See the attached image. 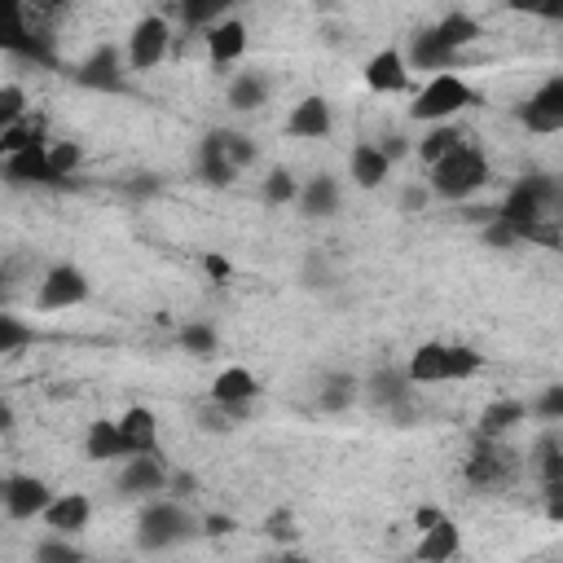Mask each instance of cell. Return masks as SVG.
Listing matches in <instances>:
<instances>
[{
    "label": "cell",
    "mask_w": 563,
    "mask_h": 563,
    "mask_svg": "<svg viewBox=\"0 0 563 563\" xmlns=\"http://www.w3.org/2000/svg\"><path fill=\"white\" fill-rule=\"evenodd\" d=\"M401 207H405V211H423V207H427V189L409 185V189H405V198H401Z\"/></svg>",
    "instance_id": "cell-46"
},
{
    "label": "cell",
    "mask_w": 563,
    "mask_h": 563,
    "mask_svg": "<svg viewBox=\"0 0 563 563\" xmlns=\"http://www.w3.org/2000/svg\"><path fill=\"white\" fill-rule=\"evenodd\" d=\"M168 485H172V489H176V493H181V498H189V493H194V489H198V485H194V476H185V472H176V476H172V480H168Z\"/></svg>",
    "instance_id": "cell-48"
},
{
    "label": "cell",
    "mask_w": 563,
    "mask_h": 563,
    "mask_svg": "<svg viewBox=\"0 0 563 563\" xmlns=\"http://www.w3.org/2000/svg\"><path fill=\"white\" fill-rule=\"evenodd\" d=\"M458 146H467V137H463L458 128H444V124H440V128H431V133L423 137V163L431 168V163H440L444 155H454Z\"/></svg>",
    "instance_id": "cell-31"
},
{
    "label": "cell",
    "mask_w": 563,
    "mask_h": 563,
    "mask_svg": "<svg viewBox=\"0 0 563 563\" xmlns=\"http://www.w3.org/2000/svg\"><path fill=\"white\" fill-rule=\"evenodd\" d=\"M84 299H88V278H84L79 269L58 265V269L45 273V282H40V308H45V313L75 308V304H84Z\"/></svg>",
    "instance_id": "cell-8"
},
{
    "label": "cell",
    "mask_w": 563,
    "mask_h": 563,
    "mask_svg": "<svg viewBox=\"0 0 563 563\" xmlns=\"http://www.w3.org/2000/svg\"><path fill=\"white\" fill-rule=\"evenodd\" d=\"M366 84H370L375 93H405V84H409V62H405L396 49H383V53L370 58Z\"/></svg>",
    "instance_id": "cell-15"
},
{
    "label": "cell",
    "mask_w": 563,
    "mask_h": 563,
    "mask_svg": "<svg viewBox=\"0 0 563 563\" xmlns=\"http://www.w3.org/2000/svg\"><path fill=\"white\" fill-rule=\"evenodd\" d=\"M286 133H291V137H304V142L326 137V133H330V106H326L321 97H304V101L291 110Z\"/></svg>",
    "instance_id": "cell-17"
},
{
    "label": "cell",
    "mask_w": 563,
    "mask_h": 563,
    "mask_svg": "<svg viewBox=\"0 0 563 563\" xmlns=\"http://www.w3.org/2000/svg\"><path fill=\"white\" fill-rule=\"evenodd\" d=\"M409 370L405 375H396V370H379L375 379H370V396L379 401V405H388L396 418H409Z\"/></svg>",
    "instance_id": "cell-20"
},
{
    "label": "cell",
    "mask_w": 563,
    "mask_h": 563,
    "mask_svg": "<svg viewBox=\"0 0 563 563\" xmlns=\"http://www.w3.org/2000/svg\"><path fill=\"white\" fill-rule=\"evenodd\" d=\"M27 146H40V124L32 128V124H10L5 133H0V150H5V155H14V150H27Z\"/></svg>",
    "instance_id": "cell-38"
},
{
    "label": "cell",
    "mask_w": 563,
    "mask_h": 563,
    "mask_svg": "<svg viewBox=\"0 0 563 563\" xmlns=\"http://www.w3.org/2000/svg\"><path fill=\"white\" fill-rule=\"evenodd\" d=\"M506 476H511V454H502L493 440L480 436V449H476L472 463H467V480L476 489H498V485H506Z\"/></svg>",
    "instance_id": "cell-12"
},
{
    "label": "cell",
    "mask_w": 563,
    "mask_h": 563,
    "mask_svg": "<svg viewBox=\"0 0 563 563\" xmlns=\"http://www.w3.org/2000/svg\"><path fill=\"white\" fill-rule=\"evenodd\" d=\"M269 537H295V528H291V515H286V511L269 515Z\"/></svg>",
    "instance_id": "cell-45"
},
{
    "label": "cell",
    "mask_w": 563,
    "mask_h": 563,
    "mask_svg": "<svg viewBox=\"0 0 563 563\" xmlns=\"http://www.w3.org/2000/svg\"><path fill=\"white\" fill-rule=\"evenodd\" d=\"M436 36L458 53V49H467V45H476V40H480V23H476L472 14H449V19L436 27Z\"/></svg>",
    "instance_id": "cell-30"
},
{
    "label": "cell",
    "mask_w": 563,
    "mask_h": 563,
    "mask_svg": "<svg viewBox=\"0 0 563 563\" xmlns=\"http://www.w3.org/2000/svg\"><path fill=\"white\" fill-rule=\"evenodd\" d=\"M198 172H203V181H207V185H230V181L238 176V168L230 163V155L220 150V142H216V137H207V142H203Z\"/></svg>",
    "instance_id": "cell-27"
},
{
    "label": "cell",
    "mask_w": 563,
    "mask_h": 563,
    "mask_svg": "<svg viewBox=\"0 0 563 563\" xmlns=\"http://www.w3.org/2000/svg\"><path fill=\"white\" fill-rule=\"evenodd\" d=\"M467 106H476V88H472L463 75L440 71V75L414 97L409 115H414V120H427V124H440V120L458 115V110H467Z\"/></svg>",
    "instance_id": "cell-4"
},
{
    "label": "cell",
    "mask_w": 563,
    "mask_h": 563,
    "mask_svg": "<svg viewBox=\"0 0 563 563\" xmlns=\"http://www.w3.org/2000/svg\"><path fill=\"white\" fill-rule=\"evenodd\" d=\"M353 401H357V379H353V375H330L326 388L317 392V405H321L326 414H340V409H348Z\"/></svg>",
    "instance_id": "cell-29"
},
{
    "label": "cell",
    "mask_w": 563,
    "mask_h": 563,
    "mask_svg": "<svg viewBox=\"0 0 563 563\" xmlns=\"http://www.w3.org/2000/svg\"><path fill=\"white\" fill-rule=\"evenodd\" d=\"M234 528H238V524H234L230 515H211V519H207V533H216V537H230Z\"/></svg>",
    "instance_id": "cell-47"
},
{
    "label": "cell",
    "mask_w": 563,
    "mask_h": 563,
    "mask_svg": "<svg viewBox=\"0 0 563 563\" xmlns=\"http://www.w3.org/2000/svg\"><path fill=\"white\" fill-rule=\"evenodd\" d=\"M260 396V383H256V375L252 370H243V366H230V370H220L216 375V383H211V401L220 405V409H230L234 418H243L247 414V405Z\"/></svg>",
    "instance_id": "cell-9"
},
{
    "label": "cell",
    "mask_w": 563,
    "mask_h": 563,
    "mask_svg": "<svg viewBox=\"0 0 563 563\" xmlns=\"http://www.w3.org/2000/svg\"><path fill=\"white\" fill-rule=\"evenodd\" d=\"M485 370V357L463 344H423L409 357V379L414 383H444V379H472Z\"/></svg>",
    "instance_id": "cell-1"
},
{
    "label": "cell",
    "mask_w": 563,
    "mask_h": 563,
    "mask_svg": "<svg viewBox=\"0 0 563 563\" xmlns=\"http://www.w3.org/2000/svg\"><path fill=\"white\" fill-rule=\"evenodd\" d=\"M269 101V79L256 75V71H243L234 84H230V106L234 110H260Z\"/></svg>",
    "instance_id": "cell-28"
},
{
    "label": "cell",
    "mask_w": 563,
    "mask_h": 563,
    "mask_svg": "<svg viewBox=\"0 0 563 563\" xmlns=\"http://www.w3.org/2000/svg\"><path fill=\"white\" fill-rule=\"evenodd\" d=\"M230 5H238V0H181V19L189 27H216V19Z\"/></svg>",
    "instance_id": "cell-32"
},
{
    "label": "cell",
    "mask_w": 563,
    "mask_h": 563,
    "mask_svg": "<svg viewBox=\"0 0 563 563\" xmlns=\"http://www.w3.org/2000/svg\"><path fill=\"white\" fill-rule=\"evenodd\" d=\"M49 163H53V181L62 185V181H66V176L79 168V146H75V142L53 146V150H49Z\"/></svg>",
    "instance_id": "cell-40"
},
{
    "label": "cell",
    "mask_w": 563,
    "mask_h": 563,
    "mask_svg": "<svg viewBox=\"0 0 563 563\" xmlns=\"http://www.w3.org/2000/svg\"><path fill=\"white\" fill-rule=\"evenodd\" d=\"M120 427H124V440H128V458H133V454H159V418H155L150 409L133 405V409L120 418Z\"/></svg>",
    "instance_id": "cell-16"
},
{
    "label": "cell",
    "mask_w": 563,
    "mask_h": 563,
    "mask_svg": "<svg viewBox=\"0 0 563 563\" xmlns=\"http://www.w3.org/2000/svg\"><path fill=\"white\" fill-rule=\"evenodd\" d=\"M5 181L10 185H58L53 181V163H49V146H27L5 155Z\"/></svg>",
    "instance_id": "cell-11"
},
{
    "label": "cell",
    "mask_w": 563,
    "mask_h": 563,
    "mask_svg": "<svg viewBox=\"0 0 563 563\" xmlns=\"http://www.w3.org/2000/svg\"><path fill=\"white\" fill-rule=\"evenodd\" d=\"M23 110H27V93H23L19 84H5V88H0V128L19 124Z\"/></svg>",
    "instance_id": "cell-36"
},
{
    "label": "cell",
    "mask_w": 563,
    "mask_h": 563,
    "mask_svg": "<svg viewBox=\"0 0 563 563\" xmlns=\"http://www.w3.org/2000/svg\"><path fill=\"white\" fill-rule=\"evenodd\" d=\"M36 559L40 563H79V550L66 541H45V546H36Z\"/></svg>",
    "instance_id": "cell-42"
},
{
    "label": "cell",
    "mask_w": 563,
    "mask_h": 563,
    "mask_svg": "<svg viewBox=\"0 0 563 563\" xmlns=\"http://www.w3.org/2000/svg\"><path fill=\"white\" fill-rule=\"evenodd\" d=\"M0 493H5V511H10L14 519H36V515H45L49 502H53L49 485L36 480V476H10Z\"/></svg>",
    "instance_id": "cell-10"
},
{
    "label": "cell",
    "mask_w": 563,
    "mask_h": 563,
    "mask_svg": "<svg viewBox=\"0 0 563 563\" xmlns=\"http://www.w3.org/2000/svg\"><path fill=\"white\" fill-rule=\"evenodd\" d=\"M181 348H185V353H194V357H211V353H216V330H211V326H203V321L181 326Z\"/></svg>",
    "instance_id": "cell-34"
},
{
    "label": "cell",
    "mask_w": 563,
    "mask_h": 563,
    "mask_svg": "<svg viewBox=\"0 0 563 563\" xmlns=\"http://www.w3.org/2000/svg\"><path fill=\"white\" fill-rule=\"evenodd\" d=\"M189 533V515L176 506V502H150L137 519V546L142 550H163V546H176L181 537Z\"/></svg>",
    "instance_id": "cell-5"
},
{
    "label": "cell",
    "mask_w": 563,
    "mask_h": 563,
    "mask_svg": "<svg viewBox=\"0 0 563 563\" xmlns=\"http://www.w3.org/2000/svg\"><path fill=\"white\" fill-rule=\"evenodd\" d=\"M36 334L19 321V317H0V353H19L23 344H32Z\"/></svg>",
    "instance_id": "cell-39"
},
{
    "label": "cell",
    "mask_w": 563,
    "mask_h": 563,
    "mask_svg": "<svg viewBox=\"0 0 563 563\" xmlns=\"http://www.w3.org/2000/svg\"><path fill=\"white\" fill-rule=\"evenodd\" d=\"M546 511H550V519H563V498H550V506H546Z\"/></svg>",
    "instance_id": "cell-51"
},
{
    "label": "cell",
    "mask_w": 563,
    "mask_h": 563,
    "mask_svg": "<svg viewBox=\"0 0 563 563\" xmlns=\"http://www.w3.org/2000/svg\"><path fill=\"white\" fill-rule=\"evenodd\" d=\"M32 10H36V32H45L49 23H58V14L66 10V0H32Z\"/></svg>",
    "instance_id": "cell-44"
},
{
    "label": "cell",
    "mask_w": 563,
    "mask_h": 563,
    "mask_svg": "<svg viewBox=\"0 0 563 563\" xmlns=\"http://www.w3.org/2000/svg\"><path fill=\"white\" fill-rule=\"evenodd\" d=\"M172 476L163 472L159 454H133L128 467L120 472V493H159Z\"/></svg>",
    "instance_id": "cell-13"
},
{
    "label": "cell",
    "mask_w": 563,
    "mask_h": 563,
    "mask_svg": "<svg viewBox=\"0 0 563 563\" xmlns=\"http://www.w3.org/2000/svg\"><path fill=\"white\" fill-rule=\"evenodd\" d=\"M379 150H383V155H388V159H392V163H396V159H401V155H405V137H388V142H383V146H379Z\"/></svg>",
    "instance_id": "cell-49"
},
{
    "label": "cell",
    "mask_w": 563,
    "mask_h": 563,
    "mask_svg": "<svg viewBox=\"0 0 563 563\" xmlns=\"http://www.w3.org/2000/svg\"><path fill=\"white\" fill-rule=\"evenodd\" d=\"M528 418V405L524 401H493L485 414H480V436L485 440H498V436H506L515 423H524Z\"/></svg>",
    "instance_id": "cell-25"
},
{
    "label": "cell",
    "mask_w": 563,
    "mask_h": 563,
    "mask_svg": "<svg viewBox=\"0 0 563 563\" xmlns=\"http://www.w3.org/2000/svg\"><path fill=\"white\" fill-rule=\"evenodd\" d=\"M454 62H458V53L436 36V27H427V32L414 36V45H409V66H418V71H449Z\"/></svg>",
    "instance_id": "cell-18"
},
{
    "label": "cell",
    "mask_w": 563,
    "mask_h": 563,
    "mask_svg": "<svg viewBox=\"0 0 563 563\" xmlns=\"http://www.w3.org/2000/svg\"><path fill=\"white\" fill-rule=\"evenodd\" d=\"M454 554H458V528L440 515V519L423 533V541H418V559H427V563H444V559H454Z\"/></svg>",
    "instance_id": "cell-24"
},
{
    "label": "cell",
    "mask_w": 563,
    "mask_h": 563,
    "mask_svg": "<svg viewBox=\"0 0 563 563\" xmlns=\"http://www.w3.org/2000/svg\"><path fill=\"white\" fill-rule=\"evenodd\" d=\"M299 203H304V216H334L340 211V185H334V176H313Z\"/></svg>",
    "instance_id": "cell-26"
},
{
    "label": "cell",
    "mask_w": 563,
    "mask_h": 563,
    "mask_svg": "<svg viewBox=\"0 0 563 563\" xmlns=\"http://www.w3.org/2000/svg\"><path fill=\"white\" fill-rule=\"evenodd\" d=\"M533 409H537L541 418H550V423H563V388H546Z\"/></svg>",
    "instance_id": "cell-43"
},
{
    "label": "cell",
    "mask_w": 563,
    "mask_h": 563,
    "mask_svg": "<svg viewBox=\"0 0 563 563\" xmlns=\"http://www.w3.org/2000/svg\"><path fill=\"white\" fill-rule=\"evenodd\" d=\"M88 498L84 493H62V498H53L49 502V511H45V524L53 528V533H79L84 524H88Z\"/></svg>",
    "instance_id": "cell-21"
},
{
    "label": "cell",
    "mask_w": 563,
    "mask_h": 563,
    "mask_svg": "<svg viewBox=\"0 0 563 563\" xmlns=\"http://www.w3.org/2000/svg\"><path fill=\"white\" fill-rule=\"evenodd\" d=\"M559 194H563V189H559L550 176H524V181L506 194V203L498 207V216L511 220L515 230H519V238H524V230H533V224H546V220L554 216Z\"/></svg>",
    "instance_id": "cell-3"
},
{
    "label": "cell",
    "mask_w": 563,
    "mask_h": 563,
    "mask_svg": "<svg viewBox=\"0 0 563 563\" xmlns=\"http://www.w3.org/2000/svg\"><path fill=\"white\" fill-rule=\"evenodd\" d=\"M436 519H440V511H436V506H423V511H418V515H414V524H418V528H423V533H427V528H431V524H436Z\"/></svg>",
    "instance_id": "cell-50"
},
{
    "label": "cell",
    "mask_w": 563,
    "mask_h": 563,
    "mask_svg": "<svg viewBox=\"0 0 563 563\" xmlns=\"http://www.w3.org/2000/svg\"><path fill=\"white\" fill-rule=\"evenodd\" d=\"M211 137L220 142V150L230 155V163H234V168H247V163L256 159V146H252L243 133H211Z\"/></svg>",
    "instance_id": "cell-37"
},
{
    "label": "cell",
    "mask_w": 563,
    "mask_h": 563,
    "mask_svg": "<svg viewBox=\"0 0 563 563\" xmlns=\"http://www.w3.org/2000/svg\"><path fill=\"white\" fill-rule=\"evenodd\" d=\"M84 449H88V458L93 463H110V458H128V440H124V427L120 423H93L88 427V440H84Z\"/></svg>",
    "instance_id": "cell-19"
},
{
    "label": "cell",
    "mask_w": 563,
    "mask_h": 563,
    "mask_svg": "<svg viewBox=\"0 0 563 563\" xmlns=\"http://www.w3.org/2000/svg\"><path fill=\"white\" fill-rule=\"evenodd\" d=\"M295 194H299V185H295V176H291L286 168L269 172V181H265V203H269V207H282V203H291Z\"/></svg>",
    "instance_id": "cell-35"
},
{
    "label": "cell",
    "mask_w": 563,
    "mask_h": 563,
    "mask_svg": "<svg viewBox=\"0 0 563 563\" xmlns=\"http://www.w3.org/2000/svg\"><path fill=\"white\" fill-rule=\"evenodd\" d=\"M515 14H537V19H563V0H511Z\"/></svg>",
    "instance_id": "cell-41"
},
{
    "label": "cell",
    "mask_w": 563,
    "mask_h": 563,
    "mask_svg": "<svg viewBox=\"0 0 563 563\" xmlns=\"http://www.w3.org/2000/svg\"><path fill=\"white\" fill-rule=\"evenodd\" d=\"M519 124L528 133H563V75L546 79L524 106H519Z\"/></svg>",
    "instance_id": "cell-6"
},
{
    "label": "cell",
    "mask_w": 563,
    "mask_h": 563,
    "mask_svg": "<svg viewBox=\"0 0 563 563\" xmlns=\"http://www.w3.org/2000/svg\"><path fill=\"white\" fill-rule=\"evenodd\" d=\"M207 49H211V62L216 66H230L247 53V27L243 23H216L211 36H207Z\"/></svg>",
    "instance_id": "cell-22"
},
{
    "label": "cell",
    "mask_w": 563,
    "mask_h": 563,
    "mask_svg": "<svg viewBox=\"0 0 563 563\" xmlns=\"http://www.w3.org/2000/svg\"><path fill=\"white\" fill-rule=\"evenodd\" d=\"M485 181H489V163H485V155L476 146H458L454 155H444L440 163H431V189L440 198L463 203L476 189H485Z\"/></svg>",
    "instance_id": "cell-2"
},
{
    "label": "cell",
    "mask_w": 563,
    "mask_h": 563,
    "mask_svg": "<svg viewBox=\"0 0 563 563\" xmlns=\"http://www.w3.org/2000/svg\"><path fill=\"white\" fill-rule=\"evenodd\" d=\"M168 45H172V27L163 19H142L133 27V40H128V66L133 71H155L168 58Z\"/></svg>",
    "instance_id": "cell-7"
},
{
    "label": "cell",
    "mask_w": 563,
    "mask_h": 563,
    "mask_svg": "<svg viewBox=\"0 0 563 563\" xmlns=\"http://www.w3.org/2000/svg\"><path fill=\"white\" fill-rule=\"evenodd\" d=\"M75 79L84 84V88H110V93H120L124 88V71H120V53L115 49H97L84 66H75Z\"/></svg>",
    "instance_id": "cell-14"
},
{
    "label": "cell",
    "mask_w": 563,
    "mask_h": 563,
    "mask_svg": "<svg viewBox=\"0 0 563 563\" xmlns=\"http://www.w3.org/2000/svg\"><path fill=\"white\" fill-rule=\"evenodd\" d=\"M388 172H392V159L379 150V146H357L353 150V181L362 185V189H379L383 181H388Z\"/></svg>",
    "instance_id": "cell-23"
},
{
    "label": "cell",
    "mask_w": 563,
    "mask_h": 563,
    "mask_svg": "<svg viewBox=\"0 0 563 563\" xmlns=\"http://www.w3.org/2000/svg\"><path fill=\"white\" fill-rule=\"evenodd\" d=\"M537 472H541V485L563 480V440L559 436H541L537 440Z\"/></svg>",
    "instance_id": "cell-33"
}]
</instances>
